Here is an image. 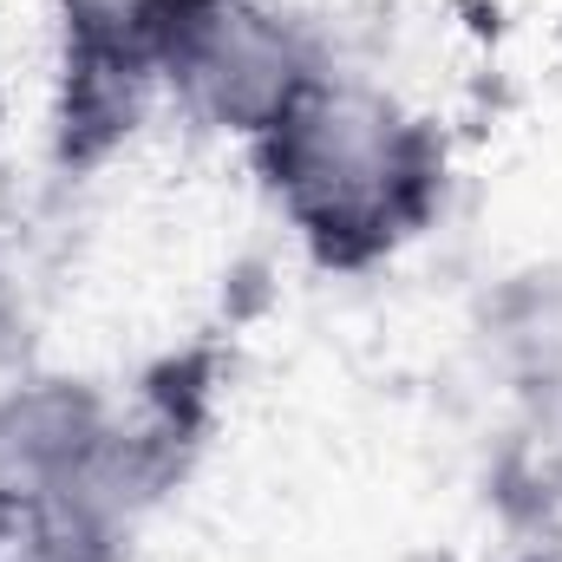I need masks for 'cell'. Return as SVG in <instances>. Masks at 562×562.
<instances>
[{
  "label": "cell",
  "instance_id": "6da1fadb",
  "mask_svg": "<svg viewBox=\"0 0 562 562\" xmlns=\"http://www.w3.org/2000/svg\"><path fill=\"white\" fill-rule=\"evenodd\" d=\"M243 157L294 256L327 281H367L406 262L458 190L451 125L347 66L321 72Z\"/></svg>",
  "mask_w": 562,
  "mask_h": 562
},
{
  "label": "cell",
  "instance_id": "52a82bcc",
  "mask_svg": "<svg viewBox=\"0 0 562 562\" xmlns=\"http://www.w3.org/2000/svg\"><path fill=\"white\" fill-rule=\"evenodd\" d=\"M484 517L510 550H562V400L504 406L477 471Z\"/></svg>",
  "mask_w": 562,
  "mask_h": 562
},
{
  "label": "cell",
  "instance_id": "9c48e42d",
  "mask_svg": "<svg viewBox=\"0 0 562 562\" xmlns=\"http://www.w3.org/2000/svg\"><path fill=\"white\" fill-rule=\"evenodd\" d=\"M504 562H562V550H510Z\"/></svg>",
  "mask_w": 562,
  "mask_h": 562
},
{
  "label": "cell",
  "instance_id": "5b68a950",
  "mask_svg": "<svg viewBox=\"0 0 562 562\" xmlns=\"http://www.w3.org/2000/svg\"><path fill=\"white\" fill-rule=\"evenodd\" d=\"M112 431V380L33 360L0 380V530L92 504Z\"/></svg>",
  "mask_w": 562,
  "mask_h": 562
},
{
  "label": "cell",
  "instance_id": "ba28073f",
  "mask_svg": "<svg viewBox=\"0 0 562 562\" xmlns=\"http://www.w3.org/2000/svg\"><path fill=\"white\" fill-rule=\"evenodd\" d=\"M40 360V307H33V281L20 269L13 249H0V380H13L20 367Z\"/></svg>",
  "mask_w": 562,
  "mask_h": 562
},
{
  "label": "cell",
  "instance_id": "277c9868",
  "mask_svg": "<svg viewBox=\"0 0 562 562\" xmlns=\"http://www.w3.org/2000/svg\"><path fill=\"white\" fill-rule=\"evenodd\" d=\"M229 373H236V347L223 334H190L150 353L138 373L112 380V431H105L92 504L144 537V524L164 504H177L203 471L229 413Z\"/></svg>",
  "mask_w": 562,
  "mask_h": 562
},
{
  "label": "cell",
  "instance_id": "8992f818",
  "mask_svg": "<svg viewBox=\"0 0 562 562\" xmlns=\"http://www.w3.org/2000/svg\"><path fill=\"white\" fill-rule=\"evenodd\" d=\"M477 373L504 393V406L562 400V262L530 256L484 276L464 321Z\"/></svg>",
  "mask_w": 562,
  "mask_h": 562
},
{
  "label": "cell",
  "instance_id": "7a4b0ae2",
  "mask_svg": "<svg viewBox=\"0 0 562 562\" xmlns=\"http://www.w3.org/2000/svg\"><path fill=\"white\" fill-rule=\"evenodd\" d=\"M321 72L327 40L281 0H177L164 26V119L236 150L276 132Z\"/></svg>",
  "mask_w": 562,
  "mask_h": 562
},
{
  "label": "cell",
  "instance_id": "3957f363",
  "mask_svg": "<svg viewBox=\"0 0 562 562\" xmlns=\"http://www.w3.org/2000/svg\"><path fill=\"white\" fill-rule=\"evenodd\" d=\"M177 0H53L46 157L59 177H105L164 119V26Z\"/></svg>",
  "mask_w": 562,
  "mask_h": 562
}]
</instances>
